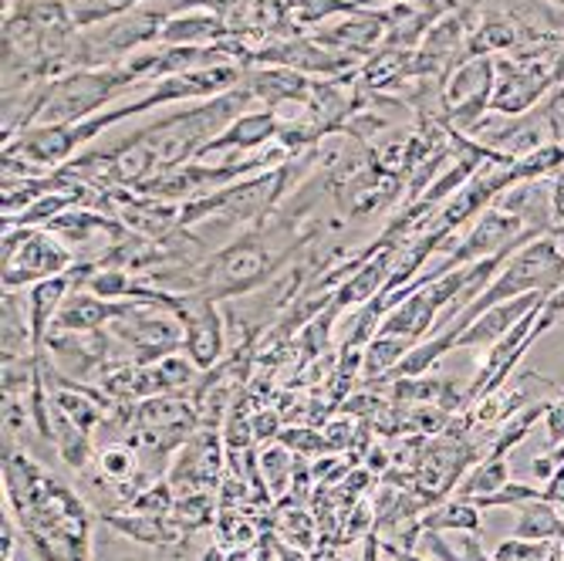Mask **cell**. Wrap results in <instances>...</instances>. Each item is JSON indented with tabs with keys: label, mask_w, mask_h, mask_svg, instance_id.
I'll list each match as a JSON object with an SVG mask.
<instances>
[{
	"label": "cell",
	"mask_w": 564,
	"mask_h": 561,
	"mask_svg": "<svg viewBox=\"0 0 564 561\" xmlns=\"http://www.w3.org/2000/svg\"><path fill=\"white\" fill-rule=\"evenodd\" d=\"M544 500H551L554 507H561V511H564V464L547 477V484H544Z\"/></svg>",
	"instance_id": "obj_30"
},
{
	"label": "cell",
	"mask_w": 564,
	"mask_h": 561,
	"mask_svg": "<svg viewBox=\"0 0 564 561\" xmlns=\"http://www.w3.org/2000/svg\"><path fill=\"white\" fill-rule=\"evenodd\" d=\"M554 541H528V538H507L494 548V561H551Z\"/></svg>",
	"instance_id": "obj_25"
},
{
	"label": "cell",
	"mask_w": 564,
	"mask_h": 561,
	"mask_svg": "<svg viewBox=\"0 0 564 561\" xmlns=\"http://www.w3.org/2000/svg\"><path fill=\"white\" fill-rule=\"evenodd\" d=\"M389 34V18L386 11H355L351 18H345L341 24H332L328 31H318V44L345 51L351 58H366L372 47H379V41Z\"/></svg>",
	"instance_id": "obj_11"
},
{
	"label": "cell",
	"mask_w": 564,
	"mask_h": 561,
	"mask_svg": "<svg viewBox=\"0 0 564 561\" xmlns=\"http://www.w3.org/2000/svg\"><path fill=\"white\" fill-rule=\"evenodd\" d=\"M4 490L37 561H91L88 504L18 446L4 450Z\"/></svg>",
	"instance_id": "obj_1"
},
{
	"label": "cell",
	"mask_w": 564,
	"mask_h": 561,
	"mask_svg": "<svg viewBox=\"0 0 564 561\" xmlns=\"http://www.w3.org/2000/svg\"><path fill=\"white\" fill-rule=\"evenodd\" d=\"M557 288H564V247L557 244L554 234H541L531 244L510 253L503 268L497 271V278L487 284V291L443 332H449L456 338L474 319H480L487 309H494V304L514 301L521 294H551Z\"/></svg>",
	"instance_id": "obj_2"
},
{
	"label": "cell",
	"mask_w": 564,
	"mask_h": 561,
	"mask_svg": "<svg viewBox=\"0 0 564 561\" xmlns=\"http://www.w3.org/2000/svg\"><path fill=\"white\" fill-rule=\"evenodd\" d=\"M480 507L467 497H456V500H446L440 507H430V511L420 518V528L423 531H459V535H480Z\"/></svg>",
	"instance_id": "obj_17"
},
{
	"label": "cell",
	"mask_w": 564,
	"mask_h": 561,
	"mask_svg": "<svg viewBox=\"0 0 564 561\" xmlns=\"http://www.w3.org/2000/svg\"><path fill=\"white\" fill-rule=\"evenodd\" d=\"M173 521H176L183 531L207 528V525L214 521V497H210V490H186V494H176Z\"/></svg>",
	"instance_id": "obj_23"
},
{
	"label": "cell",
	"mask_w": 564,
	"mask_h": 561,
	"mask_svg": "<svg viewBox=\"0 0 564 561\" xmlns=\"http://www.w3.org/2000/svg\"><path fill=\"white\" fill-rule=\"evenodd\" d=\"M547 294H521L514 301H503V304H494L487 309L480 319H474L464 332L456 335V348H477V345H494L500 342L510 328H514L534 304H541Z\"/></svg>",
	"instance_id": "obj_12"
},
{
	"label": "cell",
	"mask_w": 564,
	"mask_h": 561,
	"mask_svg": "<svg viewBox=\"0 0 564 561\" xmlns=\"http://www.w3.org/2000/svg\"><path fill=\"white\" fill-rule=\"evenodd\" d=\"M173 504H176V490L170 481H156V484H149L145 490H139L126 511L132 515H173Z\"/></svg>",
	"instance_id": "obj_24"
},
{
	"label": "cell",
	"mask_w": 564,
	"mask_h": 561,
	"mask_svg": "<svg viewBox=\"0 0 564 561\" xmlns=\"http://www.w3.org/2000/svg\"><path fill=\"white\" fill-rule=\"evenodd\" d=\"M261 474L271 484V490H284L288 487V481L294 474V464H291V450L284 443H278V446L261 453Z\"/></svg>",
	"instance_id": "obj_26"
},
{
	"label": "cell",
	"mask_w": 564,
	"mask_h": 561,
	"mask_svg": "<svg viewBox=\"0 0 564 561\" xmlns=\"http://www.w3.org/2000/svg\"><path fill=\"white\" fill-rule=\"evenodd\" d=\"M456 348V338L449 332H436L433 338H423L420 345H413V352L405 355V359L379 382H395V379H416V376H426L446 352Z\"/></svg>",
	"instance_id": "obj_20"
},
{
	"label": "cell",
	"mask_w": 564,
	"mask_h": 561,
	"mask_svg": "<svg viewBox=\"0 0 564 561\" xmlns=\"http://www.w3.org/2000/svg\"><path fill=\"white\" fill-rule=\"evenodd\" d=\"M170 14L173 11H129L98 28H88V34H78L75 41V72L122 65L145 44L160 41Z\"/></svg>",
	"instance_id": "obj_4"
},
{
	"label": "cell",
	"mask_w": 564,
	"mask_h": 561,
	"mask_svg": "<svg viewBox=\"0 0 564 561\" xmlns=\"http://www.w3.org/2000/svg\"><path fill=\"white\" fill-rule=\"evenodd\" d=\"M51 446L58 450L62 464L68 471H88L91 456H95V433L82 430L78 423H72L62 410L51 406Z\"/></svg>",
	"instance_id": "obj_16"
},
{
	"label": "cell",
	"mask_w": 564,
	"mask_h": 561,
	"mask_svg": "<svg viewBox=\"0 0 564 561\" xmlns=\"http://www.w3.org/2000/svg\"><path fill=\"white\" fill-rule=\"evenodd\" d=\"M129 78L122 72V65L112 68H82V72H68L58 82H51L44 91V106L34 126H75L85 122L98 112H106V106L129 91Z\"/></svg>",
	"instance_id": "obj_3"
},
{
	"label": "cell",
	"mask_w": 564,
	"mask_h": 561,
	"mask_svg": "<svg viewBox=\"0 0 564 561\" xmlns=\"http://www.w3.org/2000/svg\"><path fill=\"white\" fill-rule=\"evenodd\" d=\"M494 58H467L443 75V116L456 132H474L490 116Z\"/></svg>",
	"instance_id": "obj_6"
},
{
	"label": "cell",
	"mask_w": 564,
	"mask_h": 561,
	"mask_svg": "<svg viewBox=\"0 0 564 561\" xmlns=\"http://www.w3.org/2000/svg\"><path fill=\"white\" fill-rule=\"evenodd\" d=\"M112 531L132 538L135 544L145 548H176L183 544L186 531L173 521V515H132V511H116L101 518Z\"/></svg>",
	"instance_id": "obj_14"
},
{
	"label": "cell",
	"mask_w": 564,
	"mask_h": 561,
	"mask_svg": "<svg viewBox=\"0 0 564 561\" xmlns=\"http://www.w3.org/2000/svg\"><path fill=\"white\" fill-rule=\"evenodd\" d=\"M240 82L250 88L253 101H258V106H264V109L304 106L307 95H312V82H307V75H301L294 68H284V65L243 72Z\"/></svg>",
	"instance_id": "obj_10"
},
{
	"label": "cell",
	"mask_w": 564,
	"mask_h": 561,
	"mask_svg": "<svg viewBox=\"0 0 564 561\" xmlns=\"http://www.w3.org/2000/svg\"><path fill=\"white\" fill-rule=\"evenodd\" d=\"M395 558H399V561H430V558H423V554H409V551H395Z\"/></svg>",
	"instance_id": "obj_34"
},
{
	"label": "cell",
	"mask_w": 564,
	"mask_h": 561,
	"mask_svg": "<svg viewBox=\"0 0 564 561\" xmlns=\"http://www.w3.org/2000/svg\"><path fill=\"white\" fill-rule=\"evenodd\" d=\"M518 525H514V538H528V541H561L564 538V518L554 511V504L544 500V494L538 500H528L518 507Z\"/></svg>",
	"instance_id": "obj_18"
},
{
	"label": "cell",
	"mask_w": 564,
	"mask_h": 561,
	"mask_svg": "<svg viewBox=\"0 0 564 561\" xmlns=\"http://www.w3.org/2000/svg\"><path fill=\"white\" fill-rule=\"evenodd\" d=\"M170 312L183 325L186 359H193V366L199 373L217 369V363L224 359V352H227V325H224V309L217 304V298L173 294Z\"/></svg>",
	"instance_id": "obj_7"
},
{
	"label": "cell",
	"mask_w": 564,
	"mask_h": 561,
	"mask_svg": "<svg viewBox=\"0 0 564 561\" xmlns=\"http://www.w3.org/2000/svg\"><path fill=\"white\" fill-rule=\"evenodd\" d=\"M224 443L214 427H199L176 453V461L166 474L176 494L186 490H214L224 481Z\"/></svg>",
	"instance_id": "obj_8"
},
{
	"label": "cell",
	"mask_w": 564,
	"mask_h": 561,
	"mask_svg": "<svg viewBox=\"0 0 564 561\" xmlns=\"http://www.w3.org/2000/svg\"><path fill=\"white\" fill-rule=\"evenodd\" d=\"M68 11H72V21L75 28H98V24H106L119 14H129L139 0H65Z\"/></svg>",
	"instance_id": "obj_22"
},
{
	"label": "cell",
	"mask_w": 564,
	"mask_h": 561,
	"mask_svg": "<svg viewBox=\"0 0 564 561\" xmlns=\"http://www.w3.org/2000/svg\"><path fill=\"white\" fill-rule=\"evenodd\" d=\"M75 250L44 227H4V291L65 274Z\"/></svg>",
	"instance_id": "obj_5"
},
{
	"label": "cell",
	"mask_w": 564,
	"mask_h": 561,
	"mask_svg": "<svg viewBox=\"0 0 564 561\" xmlns=\"http://www.w3.org/2000/svg\"><path fill=\"white\" fill-rule=\"evenodd\" d=\"M281 136V119L278 109H250L240 119H234L217 139H210L207 145L199 149L196 163H207L214 157H243V152H258L264 149L271 139Z\"/></svg>",
	"instance_id": "obj_9"
},
{
	"label": "cell",
	"mask_w": 564,
	"mask_h": 561,
	"mask_svg": "<svg viewBox=\"0 0 564 561\" xmlns=\"http://www.w3.org/2000/svg\"><path fill=\"white\" fill-rule=\"evenodd\" d=\"M413 338H399V335H376L369 345H366V355H362V379L366 382H379L386 379L409 352H413Z\"/></svg>",
	"instance_id": "obj_19"
},
{
	"label": "cell",
	"mask_w": 564,
	"mask_h": 561,
	"mask_svg": "<svg viewBox=\"0 0 564 561\" xmlns=\"http://www.w3.org/2000/svg\"><path fill=\"white\" fill-rule=\"evenodd\" d=\"M119 312H122V301H106L88 288H78L62 304L51 332H101L109 322L119 319Z\"/></svg>",
	"instance_id": "obj_13"
},
{
	"label": "cell",
	"mask_w": 564,
	"mask_h": 561,
	"mask_svg": "<svg viewBox=\"0 0 564 561\" xmlns=\"http://www.w3.org/2000/svg\"><path fill=\"white\" fill-rule=\"evenodd\" d=\"M510 484V464L507 456H494L487 453L484 461H477L470 467V477L459 481L456 487V497H467V500H477V497H487V494H497Z\"/></svg>",
	"instance_id": "obj_21"
},
{
	"label": "cell",
	"mask_w": 564,
	"mask_h": 561,
	"mask_svg": "<svg viewBox=\"0 0 564 561\" xmlns=\"http://www.w3.org/2000/svg\"><path fill=\"white\" fill-rule=\"evenodd\" d=\"M544 433H547V450L564 443V396L551 399L547 413H544Z\"/></svg>",
	"instance_id": "obj_29"
},
{
	"label": "cell",
	"mask_w": 564,
	"mask_h": 561,
	"mask_svg": "<svg viewBox=\"0 0 564 561\" xmlns=\"http://www.w3.org/2000/svg\"><path fill=\"white\" fill-rule=\"evenodd\" d=\"M230 34L227 21L220 14H207V11H189V14H170L160 44L163 47H180V44H220Z\"/></svg>",
	"instance_id": "obj_15"
},
{
	"label": "cell",
	"mask_w": 564,
	"mask_h": 561,
	"mask_svg": "<svg viewBox=\"0 0 564 561\" xmlns=\"http://www.w3.org/2000/svg\"><path fill=\"white\" fill-rule=\"evenodd\" d=\"M4 561H11V558H4Z\"/></svg>",
	"instance_id": "obj_36"
},
{
	"label": "cell",
	"mask_w": 564,
	"mask_h": 561,
	"mask_svg": "<svg viewBox=\"0 0 564 561\" xmlns=\"http://www.w3.org/2000/svg\"><path fill=\"white\" fill-rule=\"evenodd\" d=\"M325 440H328V450L351 446V440H355V433H351V423H345V420L332 423V427H328V433H325Z\"/></svg>",
	"instance_id": "obj_31"
},
{
	"label": "cell",
	"mask_w": 564,
	"mask_h": 561,
	"mask_svg": "<svg viewBox=\"0 0 564 561\" xmlns=\"http://www.w3.org/2000/svg\"><path fill=\"white\" fill-rule=\"evenodd\" d=\"M278 443H284L288 450H294V453H304V456H315V453H328V440L325 436H318L315 430H284L281 436H278Z\"/></svg>",
	"instance_id": "obj_28"
},
{
	"label": "cell",
	"mask_w": 564,
	"mask_h": 561,
	"mask_svg": "<svg viewBox=\"0 0 564 561\" xmlns=\"http://www.w3.org/2000/svg\"><path fill=\"white\" fill-rule=\"evenodd\" d=\"M274 433H278V417L274 413L253 417V440H271Z\"/></svg>",
	"instance_id": "obj_32"
},
{
	"label": "cell",
	"mask_w": 564,
	"mask_h": 561,
	"mask_svg": "<svg viewBox=\"0 0 564 561\" xmlns=\"http://www.w3.org/2000/svg\"><path fill=\"white\" fill-rule=\"evenodd\" d=\"M538 497H541V490H538V487H531V484H507L503 490L487 494V497H477L474 504L484 511V507H521V504L538 500Z\"/></svg>",
	"instance_id": "obj_27"
},
{
	"label": "cell",
	"mask_w": 564,
	"mask_h": 561,
	"mask_svg": "<svg viewBox=\"0 0 564 561\" xmlns=\"http://www.w3.org/2000/svg\"><path fill=\"white\" fill-rule=\"evenodd\" d=\"M379 558V538H369L366 541V558L362 561H376Z\"/></svg>",
	"instance_id": "obj_33"
},
{
	"label": "cell",
	"mask_w": 564,
	"mask_h": 561,
	"mask_svg": "<svg viewBox=\"0 0 564 561\" xmlns=\"http://www.w3.org/2000/svg\"><path fill=\"white\" fill-rule=\"evenodd\" d=\"M443 4H446L449 11H456V0H443Z\"/></svg>",
	"instance_id": "obj_35"
}]
</instances>
